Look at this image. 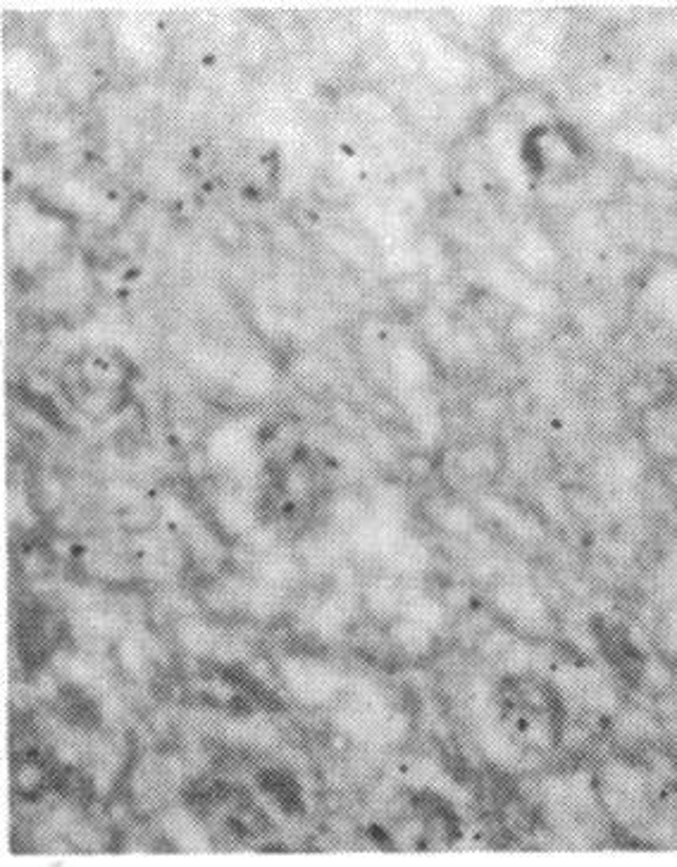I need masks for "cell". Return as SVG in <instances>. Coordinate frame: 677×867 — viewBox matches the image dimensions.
I'll use <instances>...</instances> for the list:
<instances>
[{
	"mask_svg": "<svg viewBox=\"0 0 677 867\" xmlns=\"http://www.w3.org/2000/svg\"><path fill=\"white\" fill-rule=\"evenodd\" d=\"M503 734L527 751H551L563 739V701L539 679H506L499 696Z\"/></svg>",
	"mask_w": 677,
	"mask_h": 867,
	"instance_id": "6da1fadb",
	"label": "cell"
},
{
	"mask_svg": "<svg viewBox=\"0 0 677 867\" xmlns=\"http://www.w3.org/2000/svg\"><path fill=\"white\" fill-rule=\"evenodd\" d=\"M520 160L534 179L544 184L573 182L587 170L592 146L580 129L568 122H539L520 141Z\"/></svg>",
	"mask_w": 677,
	"mask_h": 867,
	"instance_id": "7a4b0ae2",
	"label": "cell"
},
{
	"mask_svg": "<svg viewBox=\"0 0 677 867\" xmlns=\"http://www.w3.org/2000/svg\"><path fill=\"white\" fill-rule=\"evenodd\" d=\"M637 436L658 465H677V389L637 413Z\"/></svg>",
	"mask_w": 677,
	"mask_h": 867,
	"instance_id": "3957f363",
	"label": "cell"
},
{
	"mask_svg": "<svg viewBox=\"0 0 677 867\" xmlns=\"http://www.w3.org/2000/svg\"><path fill=\"white\" fill-rule=\"evenodd\" d=\"M594 636L599 651L604 653L608 665L616 667L618 675H623L630 684H642L647 677V658L639 651L632 641V636L627 634L625 627H620L618 622L606 620V617H596L594 620Z\"/></svg>",
	"mask_w": 677,
	"mask_h": 867,
	"instance_id": "277c9868",
	"label": "cell"
},
{
	"mask_svg": "<svg viewBox=\"0 0 677 867\" xmlns=\"http://www.w3.org/2000/svg\"><path fill=\"white\" fill-rule=\"evenodd\" d=\"M282 677L301 703H325L339 689V677L318 660L289 658L282 663Z\"/></svg>",
	"mask_w": 677,
	"mask_h": 867,
	"instance_id": "5b68a950",
	"label": "cell"
},
{
	"mask_svg": "<svg viewBox=\"0 0 677 867\" xmlns=\"http://www.w3.org/2000/svg\"><path fill=\"white\" fill-rule=\"evenodd\" d=\"M208 451L217 465H225L229 470H246L253 460L251 432L241 424H225L213 434Z\"/></svg>",
	"mask_w": 677,
	"mask_h": 867,
	"instance_id": "8992f818",
	"label": "cell"
},
{
	"mask_svg": "<svg viewBox=\"0 0 677 867\" xmlns=\"http://www.w3.org/2000/svg\"><path fill=\"white\" fill-rule=\"evenodd\" d=\"M234 384L236 389L244 391L246 396L260 398L275 384V370H272V365L267 363L265 358H251L246 360V363H241Z\"/></svg>",
	"mask_w": 677,
	"mask_h": 867,
	"instance_id": "52a82bcc",
	"label": "cell"
},
{
	"mask_svg": "<svg viewBox=\"0 0 677 867\" xmlns=\"http://www.w3.org/2000/svg\"><path fill=\"white\" fill-rule=\"evenodd\" d=\"M391 639H394L396 646L403 648L408 656H415V658L427 656V653L434 648L432 629L418 625V622H413L411 617H406V620L396 622V625L391 627Z\"/></svg>",
	"mask_w": 677,
	"mask_h": 867,
	"instance_id": "ba28073f",
	"label": "cell"
},
{
	"mask_svg": "<svg viewBox=\"0 0 677 867\" xmlns=\"http://www.w3.org/2000/svg\"><path fill=\"white\" fill-rule=\"evenodd\" d=\"M256 575L260 582L265 584H275L282 586V589H287L301 575V567L291 555L287 553H270L265 555V558L258 560L256 565Z\"/></svg>",
	"mask_w": 677,
	"mask_h": 867,
	"instance_id": "9c48e42d",
	"label": "cell"
},
{
	"mask_svg": "<svg viewBox=\"0 0 677 867\" xmlns=\"http://www.w3.org/2000/svg\"><path fill=\"white\" fill-rule=\"evenodd\" d=\"M356 613V601L349 594H334L318 608V629L322 634H337Z\"/></svg>",
	"mask_w": 677,
	"mask_h": 867,
	"instance_id": "30bf717a",
	"label": "cell"
},
{
	"mask_svg": "<svg viewBox=\"0 0 677 867\" xmlns=\"http://www.w3.org/2000/svg\"><path fill=\"white\" fill-rule=\"evenodd\" d=\"M217 525L227 534H244L253 527L251 508L239 496H222L215 505Z\"/></svg>",
	"mask_w": 677,
	"mask_h": 867,
	"instance_id": "8fae6325",
	"label": "cell"
},
{
	"mask_svg": "<svg viewBox=\"0 0 677 867\" xmlns=\"http://www.w3.org/2000/svg\"><path fill=\"white\" fill-rule=\"evenodd\" d=\"M391 370L396 372V377L406 384H418L425 379L427 363L425 355H422L415 346H399L391 353Z\"/></svg>",
	"mask_w": 677,
	"mask_h": 867,
	"instance_id": "7c38bea8",
	"label": "cell"
},
{
	"mask_svg": "<svg viewBox=\"0 0 677 867\" xmlns=\"http://www.w3.org/2000/svg\"><path fill=\"white\" fill-rule=\"evenodd\" d=\"M365 603H368L372 615L384 620V617H391L399 610V589H396L394 582H389V579H377V582H372L368 591H365Z\"/></svg>",
	"mask_w": 677,
	"mask_h": 867,
	"instance_id": "4fadbf2b",
	"label": "cell"
},
{
	"mask_svg": "<svg viewBox=\"0 0 677 867\" xmlns=\"http://www.w3.org/2000/svg\"><path fill=\"white\" fill-rule=\"evenodd\" d=\"M177 636H179V644H182L189 653H196V656L213 651L215 641H217L213 627H210L208 622H203V620L179 622Z\"/></svg>",
	"mask_w": 677,
	"mask_h": 867,
	"instance_id": "5bb4252c",
	"label": "cell"
},
{
	"mask_svg": "<svg viewBox=\"0 0 677 867\" xmlns=\"http://www.w3.org/2000/svg\"><path fill=\"white\" fill-rule=\"evenodd\" d=\"M284 591H287V589H282V586L258 582V584L253 586V589H251V594H248L246 605H248V608H251V613H253V615H256V617H263V620H267V617L277 615L279 610H282V605H284Z\"/></svg>",
	"mask_w": 677,
	"mask_h": 867,
	"instance_id": "9a60e30c",
	"label": "cell"
},
{
	"mask_svg": "<svg viewBox=\"0 0 677 867\" xmlns=\"http://www.w3.org/2000/svg\"><path fill=\"white\" fill-rule=\"evenodd\" d=\"M115 656H117V663H120V667L129 677H144L148 658H146V648L141 646L139 641L132 639V636H124V639L117 641Z\"/></svg>",
	"mask_w": 677,
	"mask_h": 867,
	"instance_id": "2e32d148",
	"label": "cell"
},
{
	"mask_svg": "<svg viewBox=\"0 0 677 867\" xmlns=\"http://www.w3.org/2000/svg\"><path fill=\"white\" fill-rule=\"evenodd\" d=\"M406 617H411L413 622L427 629H437L444 620V610L430 596H413L406 605Z\"/></svg>",
	"mask_w": 677,
	"mask_h": 867,
	"instance_id": "e0dca14e",
	"label": "cell"
},
{
	"mask_svg": "<svg viewBox=\"0 0 677 867\" xmlns=\"http://www.w3.org/2000/svg\"><path fill=\"white\" fill-rule=\"evenodd\" d=\"M15 787L24 796L39 794V791L46 787V772H43V767L34 763V760L20 763L15 767Z\"/></svg>",
	"mask_w": 677,
	"mask_h": 867,
	"instance_id": "ac0fdd59",
	"label": "cell"
},
{
	"mask_svg": "<svg viewBox=\"0 0 677 867\" xmlns=\"http://www.w3.org/2000/svg\"><path fill=\"white\" fill-rule=\"evenodd\" d=\"M86 629L98 636H115L120 632V622H117L115 615L105 613V610H91L89 615L84 617Z\"/></svg>",
	"mask_w": 677,
	"mask_h": 867,
	"instance_id": "d6986e66",
	"label": "cell"
},
{
	"mask_svg": "<svg viewBox=\"0 0 677 867\" xmlns=\"http://www.w3.org/2000/svg\"><path fill=\"white\" fill-rule=\"evenodd\" d=\"M360 515H363V505L356 498H339L332 508V517L341 525H358Z\"/></svg>",
	"mask_w": 677,
	"mask_h": 867,
	"instance_id": "ffe728a7",
	"label": "cell"
},
{
	"mask_svg": "<svg viewBox=\"0 0 677 867\" xmlns=\"http://www.w3.org/2000/svg\"><path fill=\"white\" fill-rule=\"evenodd\" d=\"M65 677L74 684H89L93 679V667L84 658H67L65 660Z\"/></svg>",
	"mask_w": 677,
	"mask_h": 867,
	"instance_id": "44dd1931",
	"label": "cell"
}]
</instances>
